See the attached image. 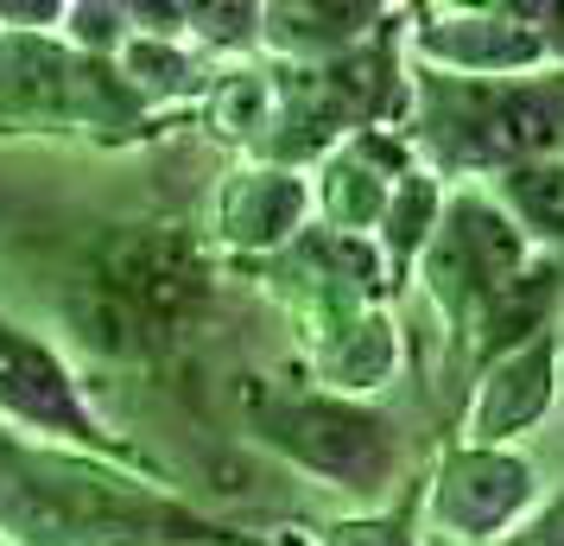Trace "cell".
<instances>
[{
    "label": "cell",
    "instance_id": "cell-15",
    "mask_svg": "<svg viewBox=\"0 0 564 546\" xmlns=\"http://www.w3.org/2000/svg\"><path fill=\"white\" fill-rule=\"evenodd\" d=\"M419 527H425V483L406 490L393 508H368V515L330 521L317 534V546H419Z\"/></svg>",
    "mask_w": 564,
    "mask_h": 546
},
{
    "label": "cell",
    "instance_id": "cell-13",
    "mask_svg": "<svg viewBox=\"0 0 564 546\" xmlns=\"http://www.w3.org/2000/svg\"><path fill=\"white\" fill-rule=\"evenodd\" d=\"M444 210H451V184L437 179L432 165H412L406 179L393 184V204H387L381 229H375V248H381L387 274H393V292H406L419 280V260L432 248V235L444 229Z\"/></svg>",
    "mask_w": 564,
    "mask_h": 546
},
{
    "label": "cell",
    "instance_id": "cell-6",
    "mask_svg": "<svg viewBox=\"0 0 564 546\" xmlns=\"http://www.w3.org/2000/svg\"><path fill=\"white\" fill-rule=\"evenodd\" d=\"M406 57L463 83H513L564 71L558 39L527 26V7H406Z\"/></svg>",
    "mask_w": 564,
    "mask_h": 546
},
{
    "label": "cell",
    "instance_id": "cell-7",
    "mask_svg": "<svg viewBox=\"0 0 564 546\" xmlns=\"http://www.w3.org/2000/svg\"><path fill=\"white\" fill-rule=\"evenodd\" d=\"M539 508V464L520 445L451 439L425 477V534L444 546H501Z\"/></svg>",
    "mask_w": 564,
    "mask_h": 546
},
{
    "label": "cell",
    "instance_id": "cell-19",
    "mask_svg": "<svg viewBox=\"0 0 564 546\" xmlns=\"http://www.w3.org/2000/svg\"><path fill=\"white\" fill-rule=\"evenodd\" d=\"M0 546H7V540H0Z\"/></svg>",
    "mask_w": 564,
    "mask_h": 546
},
{
    "label": "cell",
    "instance_id": "cell-10",
    "mask_svg": "<svg viewBox=\"0 0 564 546\" xmlns=\"http://www.w3.org/2000/svg\"><path fill=\"white\" fill-rule=\"evenodd\" d=\"M400 363H406V331H400L393 306H375V312H356L349 324H336L324 343H311L305 382L349 394V400H375L400 375Z\"/></svg>",
    "mask_w": 564,
    "mask_h": 546
},
{
    "label": "cell",
    "instance_id": "cell-1",
    "mask_svg": "<svg viewBox=\"0 0 564 546\" xmlns=\"http://www.w3.org/2000/svg\"><path fill=\"white\" fill-rule=\"evenodd\" d=\"M0 540L7 546H280L197 508L172 477H147L70 445H39L0 419Z\"/></svg>",
    "mask_w": 564,
    "mask_h": 546
},
{
    "label": "cell",
    "instance_id": "cell-3",
    "mask_svg": "<svg viewBox=\"0 0 564 546\" xmlns=\"http://www.w3.org/2000/svg\"><path fill=\"white\" fill-rule=\"evenodd\" d=\"M241 426L260 451H273L285 470H299L324 490H343L356 502L393 495L406 470V439L375 400H349L317 382H241Z\"/></svg>",
    "mask_w": 564,
    "mask_h": 546
},
{
    "label": "cell",
    "instance_id": "cell-5",
    "mask_svg": "<svg viewBox=\"0 0 564 546\" xmlns=\"http://www.w3.org/2000/svg\"><path fill=\"white\" fill-rule=\"evenodd\" d=\"M533 242L513 229V216L495 204L488 184H451V210H444V229L432 235V248L419 260V287L432 299L437 324L457 356L476 350L488 306L533 267Z\"/></svg>",
    "mask_w": 564,
    "mask_h": 546
},
{
    "label": "cell",
    "instance_id": "cell-9",
    "mask_svg": "<svg viewBox=\"0 0 564 546\" xmlns=\"http://www.w3.org/2000/svg\"><path fill=\"white\" fill-rule=\"evenodd\" d=\"M558 388H564V331H545V338L520 343L495 368L476 375L457 439L463 445H501L508 451V445H520L527 432H539L552 419Z\"/></svg>",
    "mask_w": 564,
    "mask_h": 546
},
{
    "label": "cell",
    "instance_id": "cell-18",
    "mask_svg": "<svg viewBox=\"0 0 564 546\" xmlns=\"http://www.w3.org/2000/svg\"><path fill=\"white\" fill-rule=\"evenodd\" d=\"M501 546H564V490L558 495H539V508L520 521Z\"/></svg>",
    "mask_w": 564,
    "mask_h": 546
},
{
    "label": "cell",
    "instance_id": "cell-4",
    "mask_svg": "<svg viewBox=\"0 0 564 546\" xmlns=\"http://www.w3.org/2000/svg\"><path fill=\"white\" fill-rule=\"evenodd\" d=\"M0 419L39 445H70V451L115 458V464H133V470H147V477H172L147 445L121 439L96 414V400L83 388V368L70 363V350L13 312H0Z\"/></svg>",
    "mask_w": 564,
    "mask_h": 546
},
{
    "label": "cell",
    "instance_id": "cell-17",
    "mask_svg": "<svg viewBox=\"0 0 564 546\" xmlns=\"http://www.w3.org/2000/svg\"><path fill=\"white\" fill-rule=\"evenodd\" d=\"M70 0H0V32H64Z\"/></svg>",
    "mask_w": 564,
    "mask_h": 546
},
{
    "label": "cell",
    "instance_id": "cell-16",
    "mask_svg": "<svg viewBox=\"0 0 564 546\" xmlns=\"http://www.w3.org/2000/svg\"><path fill=\"white\" fill-rule=\"evenodd\" d=\"M64 39H70L83 57L115 64V57L128 52V39H133V7L128 0H70V13H64Z\"/></svg>",
    "mask_w": 564,
    "mask_h": 546
},
{
    "label": "cell",
    "instance_id": "cell-8",
    "mask_svg": "<svg viewBox=\"0 0 564 546\" xmlns=\"http://www.w3.org/2000/svg\"><path fill=\"white\" fill-rule=\"evenodd\" d=\"M317 223L311 172L267 165V159H235L209 191V242L235 260H273Z\"/></svg>",
    "mask_w": 564,
    "mask_h": 546
},
{
    "label": "cell",
    "instance_id": "cell-14",
    "mask_svg": "<svg viewBox=\"0 0 564 546\" xmlns=\"http://www.w3.org/2000/svg\"><path fill=\"white\" fill-rule=\"evenodd\" d=\"M495 204L513 216V229L533 242L539 255H564V159H533L488 179Z\"/></svg>",
    "mask_w": 564,
    "mask_h": 546
},
{
    "label": "cell",
    "instance_id": "cell-12",
    "mask_svg": "<svg viewBox=\"0 0 564 546\" xmlns=\"http://www.w3.org/2000/svg\"><path fill=\"white\" fill-rule=\"evenodd\" d=\"M191 121L229 147L235 159H260V147L273 140V121H280V71L273 57H248V64H216L204 103L191 108Z\"/></svg>",
    "mask_w": 564,
    "mask_h": 546
},
{
    "label": "cell",
    "instance_id": "cell-11",
    "mask_svg": "<svg viewBox=\"0 0 564 546\" xmlns=\"http://www.w3.org/2000/svg\"><path fill=\"white\" fill-rule=\"evenodd\" d=\"M393 20V7H349V0H280L267 7V45L273 64H336Z\"/></svg>",
    "mask_w": 564,
    "mask_h": 546
},
{
    "label": "cell",
    "instance_id": "cell-2",
    "mask_svg": "<svg viewBox=\"0 0 564 546\" xmlns=\"http://www.w3.org/2000/svg\"><path fill=\"white\" fill-rule=\"evenodd\" d=\"M400 133L444 184H488L513 165L564 159V71L463 83L412 64V108Z\"/></svg>",
    "mask_w": 564,
    "mask_h": 546
}]
</instances>
